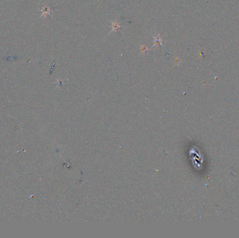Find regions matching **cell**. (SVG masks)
<instances>
[{
	"label": "cell",
	"instance_id": "cell-1",
	"mask_svg": "<svg viewBox=\"0 0 239 238\" xmlns=\"http://www.w3.org/2000/svg\"><path fill=\"white\" fill-rule=\"evenodd\" d=\"M159 45H162V39L160 38V36L157 34L156 36H154V44L152 45V48L155 46H158Z\"/></svg>",
	"mask_w": 239,
	"mask_h": 238
},
{
	"label": "cell",
	"instance_id": "cell-2",
	"mask_svg": "<svg viewBox=\"0 0 239 238\" xmlns=\"http://www.w3.org/2000/svg\"><path fill=\"white\" fill-rule=\"evenodd\" d=\"M112 31H116L118 29H120V25H119L118 22H112Z\"/></svg>",
	"mask_w": 239,
	"mask_h": 238
},
{
	"label": "cell",
	"instance_id": "cell-3",
	"mask_svg": "<svg viewBox=\"0 0 239 238\" xmlns=\"http://www.w3.org/2000/svg\"><path fill=\"white\" fill-rule=\"evenodd\" d=\"M141 52H142V53H143V52H146V51H147V48H146V47L145 46V45H142V46L141 47Z\"/></svg>",
	"mask_w": 239,
	"mask_h": 238
}]
</instances>
